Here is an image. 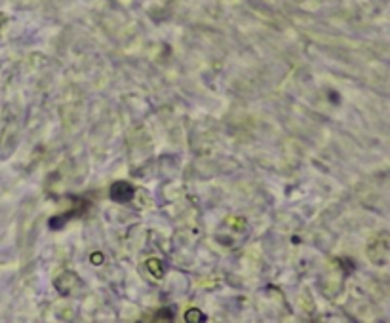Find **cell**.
Masks as SVG:
<instances>
[{
    "instance_id": "1",
    "label": "cell",
    "mask_w": 390,
    "mask_h": 323,
    "mask_svg": "<svg viewBox=\"0 0 390 323\" xmlns=\"http://www.w3.org/2000/svg\"><path fill=\"white\" fill-rule=\"evenodd\" d=\"M133 194H135V188H133L130 183L126 181H119L111 186V200L116 202V204H128L132 202Z\"/></svg>"
},
{
    "instance_id": "2",
    "label": "cell",
    "mask_w": 390,
    "mask_h": 323,
    "mask_svg": "<svg viewBox=\"0 0 390 323\" xmlns=\"http://www.w3.org/2000/svg\"><path fill=\"white\" fill-rule=\"evenodd\" d=\"M86 209H88L86 200L79 198V205H74L73 212H67L63 213V215H55V217L50 219V228H53V231H55V228H61V226H63L65 223H69L71 219H76L80 217L82 213H86Z\"/></svg>"
},
{
    "instance_id": "3",
    "label": "cell",
    "mask_w": 390,
    "mask_h": 323,
    "mask_svg": "<svg viewBox=\"0 0 390 323\" xmlns=\"http://www.w3.org/2000/svg\"><path fill=\"white\" fill-rule=\"evenodd\" d=\"M185 319L189 323H202V322H206V316L200 310H196V308H192V310L187 312Z\"/></svg>"
},
{
    "instance_id": "4",
    "label": "cell",
    "mask_w": 390,
    "mask_h": 323,
    "mask_svg": "<svg viewBox=\"0 0 390 323\" xmlns=\"http://www.w3.org/2000/svg\"><path fill=\"white\" fill-rule=\"evenodd\" d=\"M173 308H164V310H160L159 314L160 316H156V319H168V322H170V319H173Z\"/></svg>"
}]
</instances>
